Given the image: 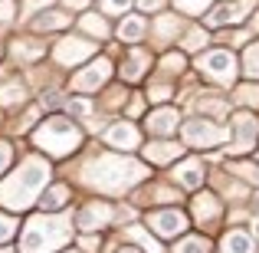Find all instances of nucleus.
<instances>
[{"label":"nucleus","instance_id":"20e7f679","mask_svg":"<svg viewBox=\"0 0 259 253\" xmlns=\"http://www.w3.org/2000/svg\"><path fill=\"white\" fill-rule=\"evenodd\" d=\"M184 135H187L190 145H200V148H210V145H217V141L227 138V132H223V128H217L213 122H203V119L187 122V125H184Z\"/></svg>","mask_w":259,"mask_h":253},{"label":"nucleus","instance_id":"b1692460","mask_svg":"<svg viewBox=\"0 0 259 253\" xmlns=\"http://www.w3.org/2000/svg\"><path fill=\"white\" fill-rule=\"evenodd\" d=\"M121 253H138V250H121Z\"/></svg>","mask_w":259,"mask_h":253},{"label":"nucleus","instance_id":"9b49d317","mask_svg":"<svg viewBox=\"0 0 259 253\" xmlns=\"http://www.w3.org/2000/svg\"><path fill=\"white\" fill-rule=\"evenodd\" d=\"M108 141H112V145H125V148H132V145H135V128H128V125H115L112 132H108Z\"/></svg>","mask_w":259,"mask_h":253},{"label":"nucleus","instance_id":"a211bd4d","mask_svg":"<svg viewBox=\"0 0 259 253\" xmlns=\"http://www.w3.org/2000/svg\"><path fill=\"white\" fill-rule=\"evenodd\" d=\"M236 171H240V177H246V181H256V184H259V168H253V165H236Z\"/></svg>","mask_w":259,"mask_h":253},{"label":"nucleus","instance_id":"f03ea898","mask_svg":"<svg viewBox=\"0 0 259 253\" xmlns=\"http://www.w3.org/2000/svg\"><path fill=\"white\" fill-rule=\"evenodd\" d=\"M36 145L50 148L53 155H66V152H72V148L79 145V132L69 125V122L53 119V122H46V125L36 132Z\"/></svg>","mask_w":259,"mask_h":253},{"label":"nucleus","instance_id":"7ed1b4c3","mask_svg":"<svg viewBox=\"0 0 259 253\" xmlns=\"http://www.w3.org/2000/svg\"><path fill=\"white\" fill-rule=\"evenodd\" d=\"M200 69L207 73L210 79H217V83H233V76H236V59L230 56L227 50H217V53H207V56L200 59Z\"/></svg>","mask_w":259,"mask_h":253},{"label":"nucleus","instance_id":"ddd939ff","mask_svg":"<svg viewBox=\"0 0 259 253\" xmlns=\"http://www.w3.org/2000/svg\"><path fill=\"white\" fill-rule=\"evenodd\" d=\"M141 33H145V23H141L138 17H132V20L121 23V37H125V40H138Z\"/></svg>","mask_w":259,"mask_h":253},{"label":"nucleus","instance_id":"39448f33","mask_svg":"<svg viewBox=\"0 0 259 253\" xmlns=\"http://www.w3.org/2000/svg\"><path fill=\"white\" fill-rule=\"evenodd\" d=\"M256 132H259V125L249 112L236 115L233 119V152H249L253 141H256Z\"/></svg>","mask_w":259,"mask_h":253},{"label":"nucleus","instance_id":"5701e85b","mask_svg":"<svg viewBox=\"0 0 259 253\" xmlns=\"http://www.w3.org/2000/svg\"><path fill=\"white\" fill-rule=\"evenodd\" d=\"M105 4H108V10H121V7H125L128 0H105Z\"/></svg>","mask_w":259,"mask_h":253},{"label":"nucleus","instance_id":"2eb2a0df","mask_svg":"<svg viewBox=\"0 0 259 253\" xmlns=\"http://www.w3.org/2000/svg\"><path fill=\"white\" fill-rule=\"evenodd\" d=\"M207 250H210V243L200 240V237H190V240H184L177 247V253H207Z\"/></svg>","mask_w":259,"mask_h":253},{"label":"nucleus","instance_id":"4be33fe9","mask_svg":"<svg viewBox=\"0 0 259 253\" xmlns=\"http://www.w3.org/2000/svg\"><path fill=\"white\" fill-rule=\"evenodd\" d=\"M7 161H10V145H4V141H0V171L7 168Z\"/></svg>","mask_w":259,"mask_h":253},{"label":"nucleus","instance_id":"4468645a","mask_svg":"<svg viewBox=\"0 0 259 253\" xmlns=\"http://www.w3.org/2000/svg\"><path fill=\"white\" fill-rule=\"evenodd\" d=\"M220 214V204L213 197H197V217H213Z\"/></svg>","mask_w":259,"mask_h":253},{"label":"nucleus","instance_id":"423d86ee","mask_svg":"<svg viewBox=\"0 0 259 253\" xmlns=\"http://www.w3.org/2000/svg\"><path fill=\"white\" fill-rule=\"evenodd\" d=\"M148 224L154 227L158 237H177V234H184V227H187V217H184L181 210H161V214L148 217Z\"/></svg>","mask_w":259,"mask_h":253},{"label":"nucleus","instance_id":"f8f14e48","mask_svg":"<svg viewBox=\"0 0 259 253\" xmlns=\"http://www.w3.org/2000/svg\"><path fill=\"white\" fill-rule=\"evenodd\" d=\"M243 66H246V76L259 79V43H253L246 50V56H243Z\"/></svg>","mask_w":259,"mask_h":253},{"label":"nucleus","instance_id":"dca6fc26","mask_svg":"<svg viewBox=\"0 0 259 253\" xmlns=\"http://www.w3.org/2000/svg\"><path fill=\"white\" fill-rule=\"evenodd\" d=\"M148 155H151L154 161H167V158H177V155H181V152H177L174 145H154V148H151V152H148Z\"/></svg>","mask_w":259,"mask_h":253},{"label":"nucleus","instance_id":"9d476101","mask_svg":"<svg viewBox=\"0 0 259 253\" xmlns=\"http://www.w3.org/2000/svg\"><path fill=\"white\" fill-rule=\"evenodd\" d=\"M177 181H181L184 188H200V181H203L200 161H187V165H181V168H177Z\"/></svg>","mask_w":259,"mask_h":253},{"label":"nucleus","instance_id":"412c9836","mask_svg":"<svg viewBox=\"0 0 259 253\" xmlns=\"http://www.w3.org/2000/svg\"><path fill=\"white\" fill-rule=\"evenodd\" d=\"M10 237H13V221L0 217V240H10Z\"/></svg>","mask_w":259,"mask_h":253},{"label":"nucleus","instance_id":"1a4fd4ad","mask_svg":"<svg viewBox=\"0 0 259 253\" xmlns=\"http://www.w3.org/2000/svg\"><path fill=\"white\" fill-rule=\"evenodd\" d=\"M174 125H177V112H174V109H161V112H154L151 122H148V128H151V132H158V135L174 132Z\"/></svg>","mask_w":259,"mask_h":253},{"label":"nucleus","instance_id":"6ab92c4d","mask_svg":"<svg viewBox=\"0 0 259 253\" xmlns=\"http://www.w3.org/2000/svg\"><path fill=\"white\" fill-rule=\"evenodd\" d=\"M177 4L184 7V10H190V13H197V10H203V7L210 4V0H177Z\"/></svg>","mask_w":259,"mask_h":253},{"label":"nucleus","instance_id":"f257e3e1","mask_svg":"<svg viewBox=\"0 0 259 253\" xmlns=\"http://www.w3.org/2000/svg\"><path fill=\"white\" fill-rule=\"evenodd\" d=\"M39 184H46V165L30 161V165L20 171L10 184H4V188H0V201L10 204V207H26V204L33 201V191H36Z\"/></svg>","mask_w":259,"mask_h":253},{"label":"nucleus","instance_id":"6e6552de","mask_svg":"<svg viewBox=\"0 0 259 253\" xmlns=\"http://www.w3.org/2000/svg\"><path fill=\"white\" fill-rule=\"evenodd\" d=\"M223 253H253V237L246 230H230L223 237Z\"/></svg>","mask_w":259,"mask_h":253},{"label":"nucleus","instance_id":"aec40b11","mask_svg":"<svg viewBox=\"0 0 259 253\" xmlns=\"http://www.w3.org/2000/svg\"><path fill=\"white\" fill-rule=\"evenodd\" d=\"M240 99H246V102H259V86H246V89H240Z\"/></svg>","mask_w":259,"mask_h":253},{"label":"nucleus","instance_id":"393cba45","mask_svg":"<svg viewBox=\"0 0 259 253\" xmlns=\"http://www.w3.org/2000/svg\"><path fill=\"white\" fill-rule=\"evenodd\" d=\"M256 210H259V197H256Z\"/></svg>","mask_w":259,"mask_h":253},{"label":"nucleus","instance_id":"f3484780","mask_svg":"<svg viewBox=\"0 0 259 253\" xmlns=\"http://www.w3.org/2000/svg\"><path fill=\"white\" fill-rule=\"evenodd\" d=\"M66 194H69V191H66V188H53L50 194H43V207H59Z\"/></svg>","mask_w":259,"mask_h":253},{"label":"nucleus","instance_id":"0eeeda50","mask_svg":"<svg viewBox=\"0 0 259 253\" xmlns=\"http://www.w3.org/2000/svg\"><path fill=\"white\" fill-rule=\"evenodd\" d=\"M249 10H253V0H236V4H230V7H220V10H213V13L207 17V23H210V26L236 23V20H243Z\"/></svg>","mask_w":259,"mask_h":253}]
</instances>
